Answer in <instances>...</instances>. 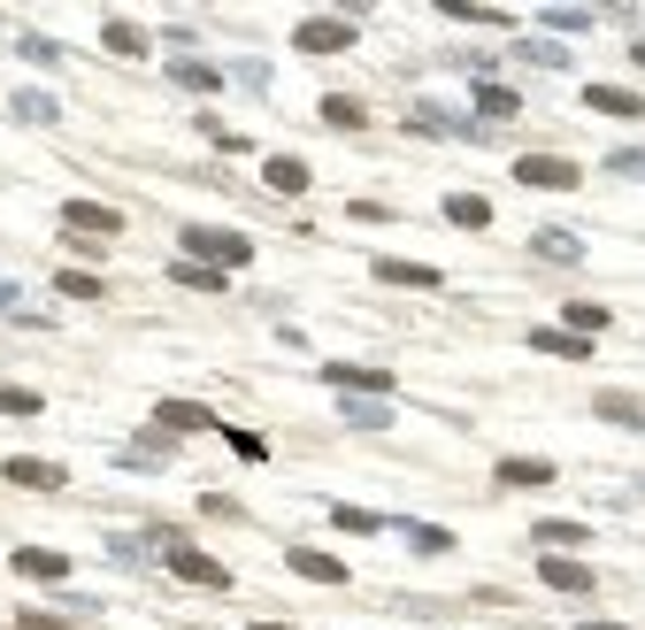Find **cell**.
Listing matches in <instances>:
<instances>
[{"mask_svg": "<svg viewBox=\"0 0 645 630\" xmlns=\"http://www.w3.org/2000/svg\"><path fill=\"white\" fill-rule=\"evenodd\" d=\"M184 254L239 270V262H254V239H246V231H215V223H184Z\"/></svg>", "mask_w": 645, "mask_h": 630, "instance_id": "obj_1", "label": "cell"}, {"mask_svg": "<svg viewBox=\"0 0 645 630\" xmlns=\"http://www.w3.org/2000/svg\"><path fill=\"white\" fill-rule=\"evenodd\" d=\"M161 561L184 577V585H200V592H231V569L215 561V554H200V546H184V538H161Z\"/></svg>", "mask_w": 645, "mask_h": 630, "instance_id": "obj_2", "label": "cell"}, {"mask_svg": "<svg viewBox=\"0 0 645 630\" xmlns=\"http://www.w3.org/2000/svg\"><path fill=\"white\" fill-rule=\"evenodd\" d=\"M515 177L538 185V192H577V185H584V169H577L569 155H522L515 161Z\"/></svg>", "mask_w": 645, "mask_h": 630, "instance_id": "obj_3", "label": "cell"}, {"mask_svg": "<svg viewBox=\"0 0 645 630\" xmlns=\"http://www.w3.org/2000/svg\"><path fill=\"white\" fill-rule=\"evenodd\" d=\"M293 46H300V54H338V46H353V15H308V23L293 31Z\"/></svg>", "mask_w": 645, "mask_h": 630, "instance_id": "obj_4", "label": "cell"}, {"mask_svg": "<svg viewBox=\"0 0 645 630\" xmlns=\"http://www.w3.org/2000/svg\"><path fill=\"white\" fill-rule=\"evenodd\" d=\"M322 385H338V400H346V392H369V400H384V392H392V369H361V361H322Z\"/></svg>", "mask_w": 645, "mask_h": 630, "instance_id": "obj_5", "label": "cell"}, {"mask_svg": "<svg viewBox=\"0 0 645 630\" xmlns=\"http://www.w3.org/2000/svg\"><path fill=\"white\" fill-rule=\"evenodd\" d=\"M0 476H8V484H23V492H62V484H70L62 462H39V454H8Z\"/></svg>", "mask_w": 645, "mask_h": 630, "instance_id": "obj_6", "label": "cell"}, {"mask_svg": "<svg viewBox=\"0 0 645 630\" xmlns=\"http://www.w3.org/2000/svg\"><path fill=\"white\" fill-rule=\"evenodd\" d=\"M62 223H70V231H93V239H116V231H124V216H116L108 200H62Z\"/></svg>", "mask_w": 645, "mask_h": 630, "instance_id": "obj_7", "label": "cell"}, {"mask_svg": "<svg viewBox=\"0 0 645 630\" xmlns=\"http://www.w3.org/2000/svg\"><path fill=\"white\" fill-rule=\"evenodd\" d=\"M15 577H31V585H62L70 577V554H54V546H15V561H8Z\"/></svg>", "mask_w": 645, "mask_h": 630, "instance_id": "obj_8", "label": "cell"}, {"mask_svg": "<svg viewBox=\"0 0 645 630\" xmlns=\"http://www.w3.org/2000/svg\"><path fill=\"white\" fill-rule=\"evenodd\" d=\"M408 124H415V132H438V139H477V124H469V116H454V108H438V101H415V108H408Z\"/></svg>", "mask_w": 645, "mask_h": 630, "instance_id": "obj_9", "label": "cell"}, {"mask_svg": "<svg viewBox=\"0 0 645 630\" xmlns=\"http://www.w3.org/2000/svg\"><path fill=\"white\" fill-rule=\"evenodd\" d=\"M15 124H31V132H46V124H62V108H54V93H39V85H15Z\"/></svg>", "mask_w": 645, "mask_h": 630, "instance_id": "obj_10", "label": "cell"}, {"mask_svg": "<svg viewBox=\"0 0 645 630\" xmlns=\"http://www.w3.org/2000/svg\"><path fill=\"white\" fill-rule=\"evenodd\" d=\"M530 254L569 270V262H584V239H577V231H530Z\"/></svg>", "mask_w": 645, "mask_h": 630, "instance_id": "obj_11", "label": "cell"}, {"mask_svg": "<svg viewBox=\"0 0 645 630\" xmlns=\"http://www.w3.org/2000/svg\"><path fill=\"white\" fill-rule=\"evenodd\" d=\"M538 577H546L553 592H592V585H600V577H592L584 561H569V554H546V569H538Z\"/></svg>", "mask_w": 645, "mask_h": 630, "instance_id": "obj_12", "label": "cell"}, {"mask_svg": "<svg viewBox=\"0 0 645 630\" xmlns=\"http://www.w3.org/2000/svg\"><path fill=\"white\" fill-rule=\"evenodd\" d=\"M584 108H600V116H645V101L631 85H584Z\"/></svg>", "mask_w": 645, "mask_h": 630, "instance_id": "obj_13", "label": "cell"}, {"mask_svg": "<svg viewBox=\"0 0 645 630\" xmlns=\"http://www.w3.org/2000/svg\"><path fill=\"white\" fill-rule=\"evenodd\" d=\"M338 408H346L353 431H384V423H392V400H369V392H346Z\"/></svg>", "mask_w": 645, "mask_h": 630, "instance_id": "obj_14", "label": "cell"}, {"mask_svg": "<svg viewBox=\"0 0 645 630\" xmlns=\"http://www.w3.org/2000/svg\"><path fill=\"white\" fill-rule=\"evenodd\" d=\"M155 416H161V431H215V416L200 400H161Z\"/></svg>", "mask_w": 645, "mask_h": 630, "instance_id": "obj_15", "label": "cell"}, {"mask_svg": "<svg viewBox=\"0 0 645 630\" xmlns=\"http://www.w3.org/2000/svg\"><path fill=\"white\" fill-rule=\"evenodd\" d=\"M262 177H269V192H308V185H316L300 155H269V169H262Z\"/></svg>", "mask_w": 645, "mask_h": 630, "instance_id": "obj_16", "label": "cell"}, {"mask_svg": "<svg viewBox=\"0 0 645 630\" xmlns=\"http://www.w3.org/2000/svg\"><path fill=\"white\" fill-rule=\"evenodd\" d=\"M285 561H293L300 577H316V585H346V561H330V554H316V546H293Z\"/></svg>", "mask_w": 645, "mask_h": 630, "instance_id": "obj_17", "label": "cell"}, {"mask_svg": "<svg viewBox=\"0 0 645 630\" xmlns=\"http://www.w3.org/2000/svg\"><path fill=\"white\" fill-rule=\"evenodd\" d=\"M522 108V93L515 85H491V77H477V116H491V124H507Z\"/></svg>", "mask_w": 645, "mask_h": 630, "instance_id": "obj_18", "label": "cell"}, {"mask_svg": "<svg viewBox=\"0 0 645 630\" xmlns=\"http://www.w3.org/2000/svg\"><path fill=\"white\" fill-rule=\"evenodd\" d=\"M446 223L484 231V223H491V200H484V192H446Z\"/></svg>", "mask_w": 645, "mask_h": 630, "instance_id": "obj_19", "label": "cell"}, {"mask_svg": "<svg viewBox=\"0 0 645 630\" xmlns=\"http://www.w3.org/2000/svg\"><path fill=\"white\" fill-rule=\"evenodd\" d=\"M101 46L131 62V54H147V31H139V23H124V15H108V23H101Z\"/></svg>", "mask_w": 645, "mask_h": 630, "instance_id": "obj_20", "label": "cell"}, {"mask_svg": "<svg viewBox=\"0 0 645 630\" xmlns=\"http://www.w3.org/2000/svg\"><path fill=\"white\" fill-rule=\"evenodd\" d=\"M530 346H538V354H561V361H584V354H592V338H577V330H546V323L530 330Z\"/></svg>", "mask_w": 645, "mask_h": 630, "instance_id": "obj_21", "label": "cell"}, {"mask_svg": "<svg viewBox=\"0 0 645 630\" xmlns=\"http://www.w3.org/2000/svg\"><path fill=\"white\" fill-rule=\"evenodd\" d=\"M377 277H384V285H438V262H392V254H384Z\"/></svg>", "mask_w": 645, "mask_h": 630, "instance_id": "obj_22", "label": "cell"}, {"mask_svg": "<svg viewBox=\"0 0 645 630\" xmlns=\"http://www.w3.org/2000/svg\"><path fill=\"white\" fill-rule=\"evenodd\" d=\"M499 484H553V462H538V454H507V462H499Z\"/></svg>", "mask_w": 645, "mask_h": 630, "instance_id": "obj_23", "label": "cell"}, {"mask_svg": "<svg viewBox=\"0 0 645 630\" xmlns=\"http://www.w3.org/2000/svg\"><path fill=\"white\" fill-rule=\"evenodd\" d=\"M116 462H124V470H169V439H131Z\"/></svg>", "mask_w": 645, "mask_h": 630, "instance_id": "obj_24", "label": "cell"}, {"mask_svg": "<svg viewBox=\"0 0 645 630\" xmlns=\"http://www.w3.org/2000/svg\"><path fill=\"white\" fill-rule=\"evenodd\" d=\"M515 62H530V70H569V54H561L553 39H515Z\"/></svg>", "mask_w": 645, "mask_h": 630, "instance_id": "obj_25", "label": "cell"}, {"mask_svg": "<svg viewBox=\"0 0 645 630\" xmlns=\"http://www.w3.org/2000/svg\"><path fill=\"white\" fill-rule=\"evenodd\" d=\"M322 124H330V132H361V124H369V108H361V101H346V93H330V101H322Z\"/></svg>", "mask_w": 645, "mask_h": 630, "instance_id": "obj_26", "label": "cell"}, {"mask_svg": "<svg viewBox=\"0 0 645 630\" xmlns=\"http://www.w3.org/2000/svg\"><path fill=\"white\" fill-rule=\"evenodd\" d=\"M561 323H577V338H600V330H607L615 315L600 308V301H569V315H561Z\"/></svg>", "mask_w": 645, "mask_h": 630, "instance_id": "obj_27", "label": "cell"}, {"mask_svg": "<svg viewBox=\"0 0 645 630\" xmlns=\"http://www.w3.org/2000/svg\"><path fill=\"white\" fill-rule=\"evenodd\" d=\"M169 77H177L184 93H223V70H208V62H177Z\"/></svg>", "mask_w": 645, "mask_h": 630, "instance_id": "obj_28", "label": "cell"}, {"mask_svg": "<svg viewBox=\"0 0 645 630\" xmlns=\"http://www.w3.org/2000/svg\"><path fill=\"white\" fill-rule=\"evenodd\" d=\"M169 277L192 285V293H223V270H208V262H169Z\"/></svg>", "mask_w": 645, "mask_h": 630, "instance_id": "obj_29", "label": "cell"}, {"mask_svg": "<svg viewBox=\"0 0 645 630\" xmlns=\"http://www.w3.org/2000/svg\"><path fill=\"white\" fill-rule=\"evenodd\" d=\"M538 23H546V31H592L600 15H592V8H538Z\"/></svg>", "mask_w": 645, "mask_h": 630, "instance_id": "obj_30", "label": "cell"}, {"mask_svg": "<svg viewBox=\"0 0 645 630\" xmlns=\"http://www.w3.org/2000/svg\"><path fill=\"white\" fill-rule=\"evenodd\" d=\"M400 531H408L415 554H446V546H454V531H438V523H400Z\"/></svg>", "mask_w": 645, "mask_h": 630, "instance_id": "obj_31", "label": "cell"}, {"mask_svg": "<svg viewBox=\"0 0 645 630\" xmlns=\"http://www.w3.org/2000/svg\"><path fill=\"white\" fill-rule=\"evenodd\" d=\"M600 416H607V423H645V400H631V392H600Z\"/></svg>", "mask_w": 645, "mask_h": 630, "instance_id": "obj_32", "label": "cell"}, {"mask_svg": "<svg viewBox=\"0 0 645 630\" xmlns=\"http://www.w3.org/2000/svg\"><path fill=\"white\" fill-rule=\"evenodd\" d=\"M54 293H70V301H101V277H93V270H62Z\"/></svg>", "mask_w": 645, "mask_h": 630, "instance_id": "obj_33", "label": "cell"}, {"mask_svg": "<svg viewBox=\"0 0 645 630\" xmlns=\"http://www.w3.org/2000/svg\"><path fill=\"white\" fill-rule=\"evenodd\" d=\"M46 400L31 392V385H0V416H39Z\"/></svg>", "mask_w": 645, "mask_h": 630, "instance_id": "obj_34", "label": "cell"}, {"mask_svg": "<svg viewBox=\"0 0 645 630\" xmlns=\"http://www.w3.org/2000/svg\"><path fill=\"white\" fill-rule=\"evenodd\" d=\"M438 15H454V23H507V8H469V0H438Z\"/></svg>", "mask_w": 645, "mask_h": 630, "instance_id": "obj_35", "label": "cell"}, {"mask_svg": "<svg viewBox=\"0 0 645 630\" xmlns=\"http://www.w3.org/2000/svg\"><path fill=\"white\" fill-rule=\"evenodd\" d=\"M330 523H338V531H384L377 507H330Z\"/></svg>", "mask_w": 645, "mask_h": 630, "instance_id": "obj_36", "label": "cell"}, {"mask_svg": "<svg viewBox=\"0 0 645 630\" xmlns=\"http://www.w3.org/2000/svg\"><path fill=\"white\" fill-rule=\"evenodd\" d=\"M223 447H231V454H239V462H269V447H262V439H254V431H223Z\"/></svg>", "mask_w": 645, "mask_h": 630, "instance_id": "obj_37", "label": "cell"}, {"mask_svg": "<svg viewBox=\"0 0 645 630\" xmlns=\"http://www.w3.org/2000/svg\"><path fill=\"white\" fill-rule=\"evenodd\" d=\"M538 546H584V523H538Z\"/></svg>", "mask_w": 645, "mask_h": 630, "instance_id": "obj_38", "label": "cell"}, {"mask_svg": "<svg viewBox=\"0 0 645 630\" xmlns=\"http://www.w3.org/2000/svg\"><path fill=\"white\" fill-rule=\"evenodd\" d=\"M607 169H615V177H645V147H615Z\"/></svg>", "mask_w": 645, "mask_h": 630, "instance_id": "obj_39", "label": "cell"}, {"mask_svg": "<svg viewBox=\"0 0 645 630\" xmlns=\"http://www.w3.org/2000/svg\"><path fill=\"white\" fill-rule=\"evenodd\" d=\"M23 54H31V62H62V46H54V39H39V31H23Z\"/></svg>", "mask_w": 645, "mask_h": 630, "instance_id": "obj_40", "label": "cell"}, {"mask_svg": "<svg viewBox=\"0 0 645 630\" xmlns=\"http://www.w3.org/2000/svg\"><path fill=\"white\" fill-rule=\"evenodd\" d=\"M23 630H70L62 616H23Z\"/></svg>", "mask_w": 645, "mask_h": 630, "instance_id": "obj_41", "label": "cell"}, {"mask_svg": "<svg viewBox=\"0 0 645 630\" xmlns=\"http://www.w3.org/2000/svg\"><path fill=\"white\" fill-rule=\"evenodd\" d=\"M592 630H631V623H592Z\"/></svg>", "mask_w": 645, "mask_h": 630, "instance_id": "obj_42", "label": "cell"}, {"mask_svg": "<svg viewBox=\"0 0 645 630\" xmlns=\"http://www.w3.org/2000/svg\"><path fill=\"white\" fill-rule=\"evenodd\" d=\"M254 630H293V623H254Z\"/></svg>", "mask_w": 645, "mask_h": 630, "instance_id": "obj_43", "label": "cell"}, {"mask_svg": "<svg viewBox=\"0 0 645 630\" xmlns=\"http://www.w3.org/2000/svg\"><path fill=\"white\" fill-rule=\"evenodd\" d=\"M638 62H645V39H638Z\"/></svg>", "mask_w": 645, "mask_h": 630, "instance_id": "obj_44", "label": "cell"}]
</instances>
